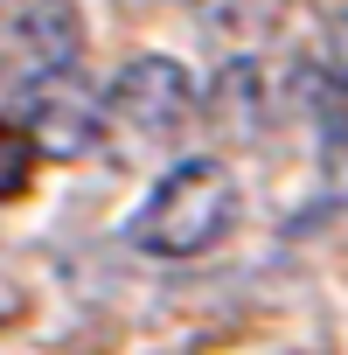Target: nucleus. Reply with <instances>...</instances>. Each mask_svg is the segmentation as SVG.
<instances>
[{"label": "nucleus", "instance_id": "obj_1", "mask_svg": "<svg viewBox=\"0 0 348 355\" xmlns=\"http://www.w3.org/2000/svg\"><path fill=\"white\" fill-rule=\"evenodd\" d=\"M237 216H244V182L230 174V160L195 153V160H174L160 182L146 189V202L132 209L125 237L146 258L189 265V258H209L237 230Z\"/></svg>", "mask_w": 348, "mask_h": 355}, {"label": "nucleus", "instance_id": "obj_2", "mask_svg": "<svg viewBox=\"0 0 348 355\" xmlns=\"http://www.w3.org/2000/svg\"><path fill=\"white\" fill-rule=\"evenodd\" d=\"M105 112H112V132H132L146 146H174L189 132V119L202 112V91L189 77V63H174L160 49L146 56H125L105 84Z\"/></svg>", "mask_w": 348, "mask_h": 355}, {"label": "nucleus", "instance_id": "obj_3", "mask_svg": "<svg viewBox=\"0 0 348 355\" xmlns=\"http://www.w3.org/2000/svg\"><path fill=\"white\" fill-rule=\"evenodd\" d=\"M15 119L28 125V139L42 146V160H91L112 132L105 91H91L77 70H49V77H21L15 84Z\"/></svg>", "mask_w": 348, "mask_h": 355}, {"label": "nucleus", "instance_id": "obj_4", "mask_svg": "<svg viewBox=\"0 0 348 355\" xmlns=\"http://www.w3.org/2000/svg\"><path fill=\"white\" fill-rule=\"evenodd\" d=\"M293 105H306V63L293 70V84H279L258 49L251 56H230L216 70V84H209V119L223 132H244V139H265Z\"/></svg>", "mask_w": 348, "mask_h": 355}, {"label": "nucleus", "instance_id": "obj_5", "mask_svg": "<svg viewBox=\"0 0 348 355\" xmlns=\"http://www.w3.org/2000/svg\"><path fill=\"white\" fill-rule=\"evenodd\" d=\"M8 42H15L21 77L77 70V56H84V15H77V0H28V8L15 15V28H8Z\"/></svg>", "mask_w": 348, "mask_h": 355}, {"label": "nucleus", "instance_id": "obj_6", "mask_svg": "<svg viewBox=\"0 0 348 355\" xmlns=\"http://www.w3.org/2000/svg\"><path fill=\"white\" fill-rule=\"evenodd\" d=\"M306 119H313V139H320V174H327V196L348 202V84L327 77L313 56H306Z\"/></svg>", "mask_w": 348, "mask_h": 355}, {"label": "nucleus", "instance_id": "obj_7", "mask_svg": "<svg viewBox=\"0 0 348 355\" xmlns=\"http://www.w3.org/2000/svg\"><path fill=\"white\" fill-rule=\"evenodd\" d=\"M189 15H195V28H202L209 42L251 56V49L286 21V0H189Z\"/></svg>", "mask_w": 348, "mask_h": 355}, {"label": "nucleus", "instance_id": "obj_8", "mask_svg": "<svg viewBox=\"0 0 348 355\" xmlns=\"http://www.w3.org/2000/svg\"><path fill=\"white\" fill-rule=\"evenodd\" d=\"M35 160H42V146L28 139V125H21V119H0V202L28 196V182H35Z\"/></svg>", "mask_w": 348, "mask_h": 355}, {"label": "nucleus", "instance_id": "obj_9", "mask_svg": "<svg viewBox=\"0 0 348 355\" xmlns=\"http://www.w3.org/2000/svg\"><path fill=\"white\" fill-rule=\"evenodd\" d=\"M313 63L327 70V77H341L348 84V0L334 8V21H327V35H320V49H313Z\"/></svg>", "mask_w": 348, "mask_h": 355}, {"label": "nucleus", "instance_id": "obj_10", "mask_svg": "<svg viewBox=\"0 0 348 355\" xmlns=\"http://www.w3.org/2000/svg\"><path fill=\"white\" fill-rule=\"evenodd\" d=\"M21 313H28V286H21L15 272H0V327H15Z\"/></svg>", "mask_w": 348, "mask_h": 355}]
</instances>
